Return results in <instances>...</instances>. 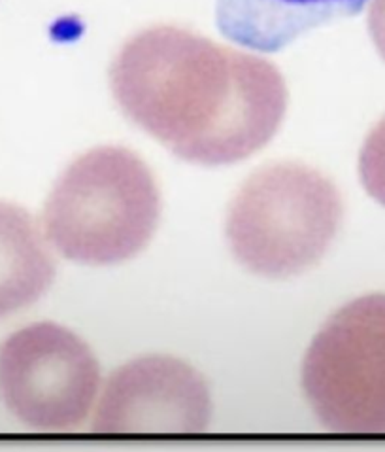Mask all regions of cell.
Segmentation results:
<instances>
[{"label":"cell","mask_w":385,"mask_h":452,"mask_svg":"<svg viewBox=\"0 0 385 452\" xmlns=\"http://www.w3.org/2000/svg\"><path fill=\"white\" fill-rule=\"evenodd\" d=\"M99 388L97 358L63 325L32 323L0 346L2 401L34 430H76L93 409Z\"/></svg>","instance_id":"obj_5"},{"label":"cell","mask_w":385,"mask_h":452,"mask_svg":"<svg viewBox=\"0 0 385 452\" xmlns=\"http://www.w3.org/2000/svg\"><path fill=\"white\" fill-rule=\"evenodd\" d=\"M53 278V256L34 218L0 201V318L38 301Z\"/></svg>","instance_id":"obj_8"},{"label":"cell","mask_w":385,"mask_h":452,"mask_svg":"<svg viewBox=\"0 0 385 452\" xmlns=\"http://www.w3.org/2000/svg\"><path fill=\"white\" fill-rule=\"evenodd\" d=\"M161 193L150 167L121 146H100L64 171L43 209L45 237L64 258L114 265L151 240Z\"/></svg>","instance_id":"obj_2"},{"label":"cell","mask_w":385,"mask_h":452,"mask_svg":"<svg viewBox=\"0 0 385 452\" xmlns=\"http://www.w3.org/2000/svg\"><path fill=\"white\" fill-rule=\"evenodd\" d=\"M115 101L132 123L189 163H238L270 142L287 87L270 61L187 29L132 36L110 68Z\"/></svg>","instance_id":"obj_1"},{"label":"cell","mask_w":385,"mask_h":452,"mask_svg":"<svg viewBox=\"0 0 385 452\" xmlns=\"http://www.w3.org/2000/svg\"><path fill=\"white\" fill-rule=\"evenodd\" d=\"M315 417L334 433H385V295L338 310L317 333L302 367Z\"/></svg>","instance_id":"obj_4"},{"label":"cell","mask_w":385,"mask_h":452,"mask_svg":"<svg viewBox=\"0 0 385 452\" xmlns=\"http://www.w3.org/2000/svg\"><path fill=\"white\" fill-rule=\"evenodd\" d=\"M368 0H217V27L228 40L278 51L302 32L361 12Z\"/></svg>","instance_id":"obj_7"},{"label":"cell","mask_w":385,"mask_h":452,"mask_svg":"<svg viewBox=\"0 0 385 452\" xmlns=\"http://www.w3.org/2000/svg\"><path fill=\"white\" fill-rule=\"evenodd\" d=\"M212 399L206 381L172 356H142L114 371L102 392L97 433H204Z\"/></svg>","instance_id":"obj_6"},{"label":"cell","mask_w":385,"mask_h":452,"mask_svg":"<svg viewBox=\"0 0 385 452\" xmlns=\"http://www.w3.org/2000/svg\"><path fill=\"white\" fill-rule=\"evenodd\" d=\"M364 187L385 204V121L372 133L361 155Z\"/></svg>","instance_id":"obj_9"},{"label":"cell","mask_w":385,"mask_h":452,"mask_svg":"<svg viewBox=\"0 0 385 452\" xmlns=\"http://www.w3.org/2000/svg\"><path fill=\"white\" fill-rule=\"evenodd\" d=\"M342 222L330 180L302 163H272L253 173L232 199L227 240L251 273L287 278L319 263Z\"/></svg>","instance_id":"obj_3"}]
</instances>
